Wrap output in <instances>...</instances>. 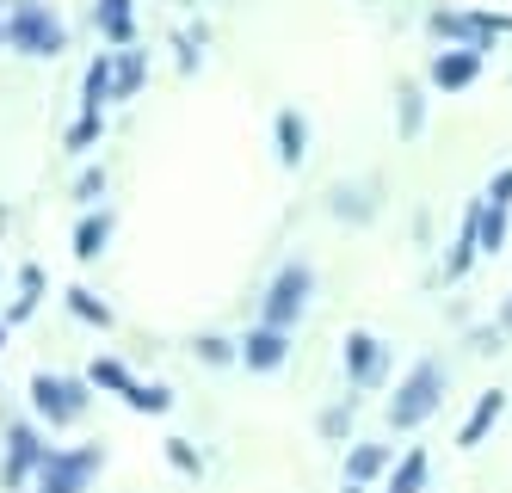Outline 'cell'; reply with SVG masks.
<instances>
[{
  "label": "cell",
  "mask_w": 512,
  "mask_h": 493,
  "mask_svg": "<svg viewBox=\"0 0 512 493\" xmlns=\"http://www.w3.org/2000/svg\"><path fill=\"white\" fill-rule=\"evenodd\" d=\"M426 487V450H408L395 469H389V493H420Z\"/></svg>",
  "instance_id": "cell-20"
},
{
  "label": "cell",
  "mask_w": 512,
  "mask_h": 493,
  "mask_svg": "<svg viewBox=\"0 0 512 493\" xmlns=\"http://www.w3.org/2000/svg\"><path fill=\"white\" fill-rule=\"evenodd\" d=\"M272 136H278V161L284 167H303L309 161V118L297 105H284L278 118H272Z\"/></svg>",
  "instance_id": "cell-10"
},
{
  "label": "cell",
  "mask_w": 512,
  "mask_h": 493,
  "mask_svg": "<svg viewBox=\"0 0 512 493\" xmlns=\"http://www.w3.org/2000/svg\"><path fill=\"white\" fill-rule=\"evenodd\" d=\"M482 62H488V50H469V44H451V50H438L432 56V74L426 81L438 87V93H463L475 74H482Z\"/></svg>",
  "instance_id": "cell-8"
},
{
  "label": "cell",
  "mask_w": 512,
  "mask_h": 493,
  "mask_svg": "<svg viewBox=\"0 0 512 493\" xmlns=\"http://www.w3.org/2000/svg\"><path fill=\"white\" fill-rule=\"evenodd\" d=\"M445 364L438 358H420L408 376H401V389L389 395V432H420L438 407H445Z\"/></svg>",
  "instance_id": "cell-1"
},
{
  "label": "cell",
  "mask_w": 512,
  "mask_h": 493,
  "mask_svg": "<svg viewBox=\"0 0 512 493\" xmlns=\"http://www.w3.org/2000/svg\"><path fill=\"white\" fill-rule=\"evenodd\" d=\"M149 81V56L142 50H118V74H112V99H136V87Z\"/></svg>",
  "instance_id": "cell-16"
},
{
  "label": "cell",
  "mask_w": 512,
  "mask_h": 493,
  "mask_svg": "<svg viewBox=\"0 0 512 493\" xmlns=\"http://www.w3.org/2000/svg\"><path fill=\"white\" fill-rule=\"evenodd\" d=\"M99 192H105V173H99V167H93V173H81V185H75V198H81V204H93Z\"/></svg>",
  "instance_id": "cell-29"
},
{
  "label": "cell",
  "mask_w": 512,
  "mask_h": 493,
  "mask_svg": "<svg viewBox=\"0 0 512 493\" xmlns=\"http://www.w3.org/2000/svg\"><path fill=\"white\" fill-rule=\"evenodd\" d=\"M309 302H315V265H309V259H284L278 272H272V284H266L260 321H266V327H297Z\"/></svg>",
  "instance_id": "cell-3"
},
{
  "label": "cell",
  "mask_w": 512,
  "mask_h": 493,
  "mask_svg": "<svg viewBox=\"0 0 512 493\" xmlns=\"http://www.w3.org/2000/svg\"><path fill=\"white\" fill-rule=\"evenodd\" d=\"M44 457H50V444L38 438V426H7V469H0V481H7V487H25L31 475H38L44 469Z\"/></svg>",
  "instance_id": "cell-7"
},
{
  "label": "cell",
  "mask_w": 512,
  "mask_h": 493,
  "mask_svg": "<svg viewBox=\"0 0 512 493\" xmlns=\"http://www.w3.org/2000/svg\"><path fill=\"white\" fill-rule=\"evenodd\" d=\"M87 383H99V389H118V395H130V383H136V376H130V370H124L118 358H99Z\"/></svg>",
  "instance_id": "cell-24"
},
{
  "label": "cell",
  "mask_w": 512,
  "mask_h": 493,
  "mask_svg": "<svg viewBox=\"0 0 512 493\" xmlns=\"http://www.w3.org/2000/svg\"><path fill=\"white\" fill-rule=\"evenodd\" d=\"M112 74H118V50H99L93 68L81 74V111H105V105H112Z\"/></svg>",
  "instance_id": "cell-13"
},
{
  "label": "cell",
  "mask_w": 512,
  "mask_h": 493,
  "mask_svg": "<svg viewBox=\"0 0 512 493\" xmlns=\"http://www.w3.org/2000/svg\"><path fill=\"white\" fill-rule=\"evenodd\" d=\"M44 265H25V272H19V296H13V309H7V321H25L31 309H38V296H44Z\"/></svg>",
  "instance_id": "cell-19"
},
{
  "label": "cell",
  "mask_w": 512,
  "mask_h": 493,
  "mask_svg": "<svg viewBox=\"0 0 512 493\" xmlns=\"http://www.w3.org/2000/svg\"><path fill=\"white\" fill-rule=\"evenodd\" d=\"M0 346H7V321H0Z\"/></svg>",
  "instance_id": "cell-33"
},
{
  "label": "cell",
  "mask_w": 512,
  "mask_h": 493,
  "mask_svg": "<svg viewBox=\"0 0 512 493\" xmlns=\"http://www.w3.org/2000/svg\"><path fill=\"white\" fill-rule=\"evenodd\" d=\"M0 44H7V19H0Z\"/></svg>",
  "instance_id": "cell-34"
},
{
  "label": "cell",
  "mask_w": 512,
  "mask_h": 493,
  "mask_svg": "<svg viewBox=\"0 0 512 493\" xmlns=\"http://www.w3.org/2000/svg\"><path fill=\"white\" fill-rule=\"evenodd\" d=\"M105 136V118H99V111H81V118H75V130H68V155H87V148Z\"/></svg>",
  "instance_id": "cell-22"
},
{
  "label": "cell",
  "mask_w": 512,
  "mask_h": 493,
  "mask_svg": "<svg viewBox=\"0 0 512 493\" xmlns=\"http://www.w3.org/2000/svg\"><path fill=\"white\" fill-rule=\"evenodd\" d=\"M68 309H75L81 321H93V327H112V309H105L93 290H68Z\"/></svg>",
  "instance_id": "cell-25"
},
{
  "label": "cell",
  "mask_w": 512,
  "mask_h": 493,
  "mask_svg": "<svg viewBox=\"0 0 512 493\" xmlns=\"http://www.w3.org/2000/svg\"><path fill=\"white\" fill-rule=\"evenodd\" d=\"M334 216H346V222H371V198H364V185H334Z\"/></svg>",
  "instance_id": "cell-23"
},
{
  "label": "cell",
  "mask_w": 512,
  "mask_h": 493,
  "mask_svg": "<svg viewBox=\"0 0 512 493\" xmlns=\"http://www.w3.org/2000/svg\"><path fill=\"white\" fill-rule=\"evenodd\" d=\"M389 457H395V444H352V450H346V481H352V487H371L377 475L395 469Z\"/></svg>",
  "instance_id": "cell-12"
},
{
  "label": "cell",
  "mask_w": 512,
  "mask_h": 493,
  "mask_svg": "<svg viewBox=\"0 0 512 493\" xmlns=\"http://www.w3.org/2000/svg\"><path fill=\"white\" fill-rule=\"evenodd\" d=\"M241 364L260 370V376H266V370H284V364H290V327H266V321H260L253 333H241Z\"/></svg>",
  "instance_id": "cell-9"
},
{
  "label": "cell",
  "mask_w": 512,
  "mask_h": 493,
  "mask_svg": "<svg viewBox=\"0 0 512 493\" xmlns=\"http://www.w3.org/2000/svg\"><path fill=\"white\" fill-rule=\"evenodd\" d=\"M99 463H105V450H99V444L50 450V457H44V469L31 475V487H38V493H87V481L99 475Z\"/></svg>",
  "instance_id": "cell-4"
},
{
  "label": "cell",
  "mask_w": 512,
  "mask_h": 493,
  "mask_svg": "<svg viewBox=\"0 0 512 493\" xmlns=\"http://www.w3.org/2000/svg\"><path fill=\"white\" fill-rule=\"evenodd\" d=\"M167 463H173V469H186V475H198V450H192L186 438H167Z\"/></svg>",
  "instance_id": "cell-28"
},
{
  "label": "cell",
  "mask_w": 512,
  "mask_h": 493,
  "mask_svg": "<svg viewBox=\"0 0 512 493\" xmlns=\"http://www.w3.org/2000/svg\"><path fill=\"white\" fill-rule=\"evenodd\" d=\"M93 25H99L105 44L130 50V37H136V25H130V0H99V7H93Z\"/></svg>",
  "instance_id": "cell-14"
},
{
  "label": "cell",
  "mask_w": 512,
  "mask_h": 493,
  "mask_svg": "<svg viewBox=\"0 0 512 493\" xmlns=\"http://www.w3.org/2000/svg\"><path fill=\"white\" fill-rule=\"evenodd\" d=\"M340 493H364V487H352V481H346V487H340Z\"/></svg>",
  "instance_id": "cell-32"
},
{
  "label": "cell",
  "mask_w": 512,
  "mask_h": 493,
  "mask_svg": "<svg viewBox=\"0 0 512 493\" xmlns=\"http://www.w3.org/2000/svg\"><path fill=\"white\" fill-rule=\"evenodd\" d=\"M500 327H506V333H512V296H506V302H500Z\"/></svg>",
  "instance_id": "cell-31"
},
{
  "label": "cell",
  "mask_w": 512,
  "mask_h": 493,
  "mask_svg": "<svg viewBox=\"0 0 512 493\" xmlns=\"http://www.w3.org/2000/svg\"><path fill=\"white\" fill-rule=\"evenodd\" d=\"M7 50L19 56H62L68 50V25L50 0H19L13 19H7Z\"/></svg>",
  "instance_id": "cell-2"
},
{
  "label": "cell",
  "mask_w": 512,
  "mask_h": 493,
  "mask_svg": "<svg viewBox=\"0 0 512 493\" xmlns=\"http://www.w3.org/2000/svg\"><path fill=\"white\" fill-rule=\"evenodd\" d=\"M321 438H346V407L340 413H321Z\"/></svg>",
  "instance_id": "cell-30"
},
{
  "label": "cell",
  "mask_w": 512,
  "mask_h": 493,
  "mask_svg": "<svg viewBox=\"0 0 512 493\" xmlns=\"http://www.w3.org/2000/svg\"><path fill=\"white\" fill-rule=\"evenodd\" d=\"M136 413H173V389L167 383H130V395H124Z\"/></svg>",
  "instance_id": "cell-21"
},
{
  "label": "cell",
  "mask_w": 512,
  "mask_h": 493,
  "mask_svg": "<svg viewBox=\"0 0 512 493\" xmlns=\"http://www.w3.org/2000/svg\"><path fill=\"white\" fill-rule=\"evenodd\" d=\"M198 358H204V364H229V358H241V346H229V339L204 333V339H198Z\"/></svg>",
  "instance_id": "cell-27"
},
{
  "label": "cell",
  "mask_w": 512,
  "mask_h": 493,
  "mask_svg": "<svg viewBox=\"0 0 512 493\" xmlns=\"http://www.w3.org/2000/svg\"><path fill=\"white\" fill-rule=\"evenodd\" d=\"M500 413H506V389H488L482 401L469 407V420H463V432H457V450H475L494 426H500Z\"/></svg>",
  "instance_id": "cell-11"
},
{
  "label": "cell",
  "mask_w": 512,
  "mask_h": 493,
  "mask_svg": "<svg viewBox=\"0 0 512 493\" xmlns=\"http://www.w3.org/2000/svg\"><path fill=\"white\" fill-rule=\"evenodd\" d=\"M105 241H112V216H105V210L81 216V229H75V259H99Z\"/></svg>",
  "instance_id": "cell-17"
},
{
  "label": "cell",
  "mask_w": 512,
  "mask_h": 493,
  "mask_svg": "<svg viewBox=\"0 0 512 493\" xmlns=\"http://www.w3.org/2000/svg\"><path fill=\"white\" fill-rule=\"evenodd\" d=\"M506 222H512V210L482 204V216H475V247H482V253H500V247H506Z\"/></svg>",
  "instance_id": "cell-18"
},
{
  "label": "cell",
  "mask_w": 512,
  "mask_h": 493,
  "mask_svg": "<svg viewBox=\"0 0 512 493\" xmlns=\"http://www.w3.org/2000/svg\"><path fill=\"white\" fill-rule=\"evenodd\" d=\"M395 136L401 142H420V130H426V93L414 87V81H401V93H395Z\"/></svg>",
  "instance_id": "cell-15"
},
{
  "label": "cell",
  "mask_w": 512,
  "mask_h": 493,
  "mask_svg": "<svg viewBox=\"0 0 512 493\" xmlns=\"http://www.w3.org/2000/svg\"><path fill=\"white\" fill-rule=\"evenodd\" d=\"M340 358H346V376H352V389H371V383H383L389 376V346L377 333H364V327H352L346 333V346H340Z\"/></svg>",
  "instance_id": "cell-6"
},
{
  "label": "cell",
  "mask_w": 512,
  "mask_h": 493,
  "mask_svg": "<svg viewBox=\"0 0 512 493\" xmlns=\"http://www.w3.org/2000/svg\"><path fill=\"white\" fill-rule=\"evenodd\" d=\"M87 389H93V383H75V376L38 370V376H31V407H38L44 426H75L81 413H87Z\"/></svg>",
  "instance_id": "cell-5"
},
{
  "label": "cell",
  "mask_w": 512,
  "mask_h": 493,
  "mask_svg": "<svg viewBox=\"0 0 512 493\" xmlns=\"http://www.w3.org/2000/svg\"><path fill=\"white\" fill-rule=\"evenodd\" d=\"M482 204H494V210H512V167H500V173L488 179V192H482Z\"/></svg>",
  "instance_id": "cell-26"
}]
</instances>
